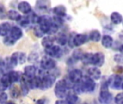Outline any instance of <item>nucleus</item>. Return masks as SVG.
Wrapping results in <instances>:
<instances>
[{
  "mask_svg": "<svg viewBox=\"0 0 123 104\" xmlns=\"http://www.w3.org/2000/svg\"><path fill=\"white\" fill-rule=\"evenodd\" d=\"M37 76V75H36ZM40 78V86L39 89L45 90L50 88L56 80V77L53 73L48 72L45 71L41 76H37Z\"/></svg>",
  "mask_w": 123,
  "mask_h": 104,
  "instance_id": "f257e3e1",
  "label": "nucleus"
},
{
  "mask_svg": "<svg viewBox=\"0 0 123 104\" xmlns=\"http://www.w3.org/2000/svg\"><path fill=\"white\" fill-rule=\"evenodd\" d=\"M79 83H80L83 93H93L96 88V83L94 80L92 79L89 76H85V77L83 76Z\"/></svg>",
  "mask_w": 123,
  "mask_h": 104,
  "instance_id": "f03ea898",
  "label": "nucleus"
},
{
  "mask_svg": "<svg viewBox=\"0 0 123 104\" xmlns=\"http://www.w3.org/2000/svg\"><path fill=\"white\" fill-rule=\"evenodd\" d=\"M107 83L108 86L114 90H120L123 89V77L121 75L114 74L110 75Z\"/></svg>",
  "mask_w": 123,
  "mask_h": 104,
  "instance_id": "7ed1b4c3",
  "label": "nucleus"
},
{
  "mask_svg": "<svg viewBox=\"0 0 123 104\" xmlns=\"http://www.w3.org/2000/svg\"><path fill=\"white\" fill-rule=\"evenodd\" d=\"M68 91V88H67L63 79L58 80L55 83L54 88V93L55 96L58 99H64Z\"/></svg>",
  "mask_w": 123,
  "mask_h": 104,
  "instance_id": "20e7f679",
  "label": "nucleus"
},
{
  "mask_svg": "<svg viewBox=\"0 0 123 104\" xmlns=\"http://www.w3.org/2000/svg\"><path fill=\"white\" fill-rule=\"evenodd\" d=\"M40 67L46 71L53 70L55 68L56 66V62L54 60V59L48 56H43L40 60Z\"/></svg>",
  "mask_w": 123,
  "mask_h": 104,
  "instance_id": "39448f33",
  "label": "nucleus"
},
{
  "mask_svg": "<svg viewBox=\"0 0 123 104\" xmlns=\"http://www.w3.org/2000/svg\"><path fill=\"white\" fill-rule=\"evenodd\" d=\"M45 52L47 56H50L52 58H61L63 54L62 49L58 45L53 44L52 46L45 48Z\"/></svg>",
  "mask_w": 123,
  "mask_h": 104,
  "instance_id": "423d86ee",
  "label": "nucleus"
},
{
  "mask_svg": "<svg viewBox=\"0 0 123 104\" xmlns=\"http://www.w3.org/2000/svg\"><path fill=\"white\" fill-rule=\"evenodd\" d=\"M52 17L48 15H43L39 17L38 25L41 28V29L44 31L45 34H47L50 25H52Z\"/></svg>",
  "mask_w": 123,
  "mask_h": 104,
  "instance_id": "0eeeda50",
  "label": "nucleus"
},
{
  "mask_svg": "<svg viewBox=\"0 0 123 104\" xmlns=\"http://www.w3.org/2000/svg\"><path fill=\"white\" fill-rule=\"evenodd\" d=\"M88 41L89 38L87 35L83 33H76L73 37V46L74 47H79L84 45Z\"/></svg>",
  "mask_w": 123,
  "mask_h": 104,
  "instance_id": "6e6552de",
  "label": "nucleus"
},
{
  "mask_svg": "<svg viewBox=\"0 0 123 104\" xmlns=\"http://www.w3.org/2000/svg\"><path fill=\"white\" fill-rule=\"evenodd\" d=\"M105 54L102 52H97L93 54L92 55V65L94 67H102L105 63Z\"/></svg>",
  "mask_w": 123,
  "mask_h": 104,
  "instance_id": "1a4fd4ad",
  "label": "nucleus"
},
{
  "mask_svg": "<svg viewBox=\"0 0 123 104\" xmlns=\"http://www.w3.org/2000/svg\"><path fill=\"white\" fill-rule=\"evenodd\" d=\"M113 100L112 94L108 90H100L99 101L102 104H110Z\"/></svg>",
  "mask_w": 123,
  "mask_h": 104,
  "instance_id": "9d476101",
  "label": "nucleus"
},
{
  "mask_svg": "<svg viewBox=\"0 0 123 104\" xmlns=\"http://www.w3.org/2000/svg\"><path fill=\"white\" fill-rule=\"evenodd\" d=\"M68 77L74 84V83H79L81 80V79L83 77V73H82L81 70H80L79 69H74L69 72Z\"/></svg>",
  "mask_w": 123,
  "mask_h": 104,
  "instance_id": "9b49d317",
  "label": "nucleus"
},
{
  "mask_svg": "<svg viewBox=\"0 0 123 104\" xmlns=\"http://www.w3.org/2000/svg\"><path fill=\"white\" fill-rule=\"evenodd\" d=\"M87 76L94 80H99L102 76V72L97 67H92L87 70Z\"/></svg>",
  "mask_w": 123,
  "mask_h": 104,
  "instance_id": "f8f14e48",
  "label": "nucleus"
},
{
  "mask_svg": "<svg viewBox=\"0 0 123 104\" xmlns=\"http://www.w3.org/2000/svg\"><path fill=\"white\" fill-rule=\"evenodd\" d=\"M37 68L33 65H27L24 68L23 75L26 79H30L36 76L37 75Z\"/></svg>",
  "mask_w": 123,
  "mask_h": 104,
  "instance_id": "ddd939ff",
  "label": "nucleus"
},
{
  "mask_svg": "<svg viewBox=\"0 0 123 104\" xmlns=\"http://www.w3.org/2000/svg\"><path fill=\"white\" fill-rule=\"evenodd\" d=\"M9 35H10L13 38H14L16 41H17V40L20 39L22 37L23 32H22V29L19 27H18L17 25H14V26L11 27Z\"/></svg>",
  "mask_w": 123,
  "mask_h": 104,
  "instance_id": "4468645a",
  "label": "nucleus"
},
{
  "mask_svg": "<svg viewBox=\"0 0 123 104\" xmlns=\"http://www.w3.org/2000/svg\"><path fill=\"white\" fill-rule=\"evenodd\" d=\"M8 75L12 84L16 83H19L23 77V74L19 71L12 70L8 72Z\"/></svg>",
  "mask_w": 123,
  "mask_h": 104,
  "instance_id": "2eb2a0df",
  "label": "nucleus"
},
{
  "mask_svg": "<svg viewBox=\"0 0 123 104\" xmlns=\"http://www.w3.org/2000/svg\"><path fill=\"white\" fill-rule=\"evenodd\" d=\"M17 9L20 12H22L25 14H27L32 11V7H31L30 4L25 1H20L17 5Z\"/></svg>",
  "mask_w": 123,
  "mask_h": 104,
  "instance_id": "dca6fc26",
  "label": "nucleus"
},
{
  "mask_svg": "<svg viewBox=\"0 0 123 104\" xmlns=\"http://www.w3.org/2000/svg\"><path fill=\"white\" fill-rule=\"evenodd\" d=\"M66 11L67 9L66 7L62 4L58 5L53 9V12L55 14V16H58L60 17H63V18L66 15Z\"/></svg>",
  "mask_w": 123,
  "mask_h": 104,
  "instance_id": "f3484780",
  "label": "nucleus"
},
{
  "mask_svg": "<svg viewBox=\"0 0 123 104\" xmlns=\"http://www.w3.org/2000/svg\"><path fill=\"white\" fill-rule=\"evenodd\" d=\"M102 45L105 49H110L113 46V38L109 35H105L101 38Z\"/></svg>",
  "mask_w": 123,
  "mask_h": 104,
  "instance_id": "a211bd4d",
  "label": "nucleus"
},
{
  "mask_svg": "<svg viewBox=\"0 0 123 104\" xmlns=\"http://www.w3.org/2000/svg\"><path fill=\"white\" fill-rule=\"evenodd\" d=\"M12 56L14 58V59L17 61V64H23L25 63L27 60V55L24 52H19L16 51L12 54Z\"/></svg>",
  "mask_w": 123,
  "mask_h": 104,
  "instance_id": "6ab92c4d",
  "label": "nucleus"
},
{
  "mask_svg": "<svg viewBox=\"0 0 123 104\" xmlns=\"http://www.w3.org/2000/svg\"><path fill=\"white\" fill-rule=\"evenodd\" d=\"M27 83L28 85V87L30 90H35L39 88L40 86V78L37 76H35L32 78L30 79H26Z\"/></svg>",
  "mask_w": 123,
  "mask_h": 104,
  "instance_id": "aec40b11",
  "label": "nucleus"
},
{
  "mask_svg": "<svg viewBox=\"0 0 123 104\" xmlns=\"http://www.w3.org/2000/svg\"><path fill=\"white\" fill-rule=\"evenodd\" d=\"M20 83V88H19V90H20V93H21V95H22L23 96H27L29 93V90H30V88L28 87V85L27 83V80H26V78L24 77H22V80H20L19 82Z\"/></svg>",
  "mask_w": 123,
  "mask_h": 104,
  "instance_id": "412c9836",
  "label": "nucleus"
},
{
  "mask_svg": "<svg viewBox=\"0 0 123 104\" xmlns=\"http://www.w3.org/2000/svg\"><path fill=\"white\" fill-rule=\"evenodd\" d=\"M54 41H55V38H53V35H48L47 36L44 35L41 41V44L44 48H48L52 46L53 44H54Z\"/></svg>",
  "mask_w": 123,
  "mask_h": 104,
  "instance_id": "4be33fe9",
  "label": "nucleus"
},
{
  "mask_svg": "<svg viewBox=\"0 0 123 104\" xmlns=\"http://www.w3.org/2000/svg\"><path fill=\"white\" fill-rule=\"evenodd\" d=\"M88 38L90 41L93 42H99L101 40L102 34L98 30H92V31H90Z\"/></svg>",
  "mask_w": 123,
  "mask_h": 104,
  "instance_id": "5701e85b",
  "label": "nucleus"
},
{
  "mask_svg": "<svg viewBox=\"0 0 123 104\" xmlns=\"http://www.w3.org/2000/svg\"><path fill=\"white\" fill-rule=\"evenodd\" d=\"M110 20L115 25H120L123 22V16L118 12H113L110 15Z\"/></svg>",
  "mask_w": 123,
  "mask_h": 104,
  "instance_id": "b1692460",
  "label": "nucleus"
},
{
  "mask_svg": "<svg viewBox=\"0 0 123 104\" xmlns=\"http://www.w3.org/2000/svg\"><path fill=\"white\" fill-rule=\"evenodd\" d=\"M11 25L7 22H4L0 24V35L4 37L8 35L11 29Z\"/></svg>",
  "mask_w": 123,
  "mask_h": 104,
  "instance_id": "393cba45",
  "label": "nucleus"
},
{
  "mask_svg": "<svg viewBox=\"0 0 123 104\" xmlns=\"http://www.w3.org/2000/svg\"><path fill=\"white\" fill-rule=\"evenodd\" d=\"M67 104H76L79 101V97L78 95L76 94L75 93H67L65 98Z\"/></svg>",
  "mask_w": 123,
  "mask_h": 104,
  "instance_id": "a878e982",
  "label": "nucleus"
},
{
  "mask_svg": "<svg viewBox=\"0 0 123 104\" xmlns=\"http://www.w3.org/2000/svg\"><path fill=\"white\" fill-rule=\"evenodd\" d=\"M55 41L60 46H65L68 43V37L64 33H59L55 38Z\"/></svg>",
  "mask_w": 123,
  "mask_h": 104,
  "instance_id": "bb28decb",
  "label": "nucleus"
},
{
  "mask_svg": "<svg viewBox=\"0 0 123 104\" xmlns=\"http://www.w3.org/2000/svg\"><path fill=\"white\" fill-rule=\"evenodd\" d=\"M92 53H84L81 61L84 65H92Z\"/></svg>",
  "mask_w": 123,
  "mask_h": 104,
  "instance_id": "cd10ccee",
  "label": "nucleus"
},
{
  "mask_svg": "<svg viewBox=\"0 0 123 104\" xmlns=\"http://www.w3.org/2000/svg\"><path fill=\"white\" fill-rule=\"evenodd\" d=\"M20 16L21 14L14 9H9L8 12H6V17L11 20L17 21Z\"/></svg>",
  "mask_w": 123,
  "mask_h": 104,
  "instance_id": "c85d7f7f",
  "label": "nucleus"
},
{
  "mask_svg": "<svg viewBox=\"0 0 123 104\" xmlns=\"http://www.w3.org/2000/svg\"><path fill=\"white\" fill-rule=\"evenodd\" d=\"M39 17L36 13L33 12L32 11H31L30 13L27 14V20L30 23L32 24H37L38 23V20H39Z\"/></svg>",
  "mask_w": 123,
  "mask_h": 104,
  "instance_id": "c756f323",
  "label": "nucleus"
},
{
  "mask_svg": "<svg viewBox=\"0 0 123 104\" xmlns=\"http://www.w3.org/2000/svg\"><path fill=\"white\" fill-rule=\"evenodd\" d=\"M17 41L13 38L10 35H6L5 36H4V39H3V43L5 46H12L16 43Z\"/></svg>",
  "mask_w": 123,
  "mask_h": 104,
  "instance_id": "7c9ffc66",
  "label": "nucleus"
},
{
  "mask_svg": "<svg viewBox=\"0 0 123 104\" xmlns=\"http://www.w3.org/2000/svg\"><path fill=\"white\" fill-rule=\"evenodd\" d=\"M11 87L12 88H10V96H11L12 98L17 99L21 95L19 88L16 85H14V86L11 85Z\"/></svg>",
  "mask_w": 123,
  "mask_h": 104,
  "instance_id": "2f4dec72",
  "label": "nucleus"
},
{
  "mask_svg": "<svg viewBox=\"0 0 123 104\" xmlns=\"http://www.w3.org/2000/svg\"><path fill=\"white\" fill-rule=\"evenodd\" d=\"M33 33H34V35L37 38H43L45 35V33L41 29V28L40 27V25L38 24H37V25L34 27V28H33Z\"/></svg>",
  "mask_w": 123,
  "mask_h": 104,
  "instance_id": "473e14b6",
  "label": "nucleus"
},
{
  "mask_svg": "<svg viewBox=\"0 0 123 104\" xmlns=\"http://www.w3.org/2000/svg\"><path fill=\"white\" fill-rule=\"evenodd\" d=\"M17 22L18 25H19L20 26L24 27V28H26L30 24V22H29V21L27 20V16H22V15L17 20Z\"/></svg>",
  "mask_w": 123,
  "mask_h": 104,
  "instance_id": "72a5a7b5",
  "label": "nucleus"
},
{
  "mask_svg": "<svg viewBox=\"0 0 123 104\" xmlns=\"http://www.w3.org/2000/svg\"><path fill=\"white\" fill-rule=\"evenodd\" d=\"M83 51L81 50V49H77L76 51H74V54H73V56H72V59H74L76 62V61H79L81 60V56L83 55Z\"/></svg>",
  "mask_w": 123,
  "mask_h": 104,
  "instance_id": "f704fd0d",
  "label": "nucleus"
},
{
  "mask_svg": "<svg viewBox=\"0 0 123 104\" xmlns=\"http://www.w3.org/2000/svg\"><path fill=\"white\" fill-rule=\"evenodd\" d=\"M38 58H39L38 54L35 53V52H32L29 55L28 58H27V60H28V62L30 63H35L36 62H37Z\"/></svg>",
  "mask_w": 123,
  "mask_h": 104,
  "instance_id": "c9c22d12",
  "label": "nucleus"
},
{
  "mask_svg": "<svg viewBox=\"0 0 123 104\" xmlns=\"http://www.w3.org/2000/svg\"><path fill=\"white\" fill-rule=\"evenodd\" d=\"M6 17V11L3 4L0 2V20L5 19Z\"/></svg>",
  "mask_w": 123,
  "mask_h": 104,
  "instance_id": "e433bc0d",
  "label": "nucleus"
},
{
  "mask_svg": "<svg viewBox=\"0 0 123 104\" xmlns=\"http://www.w3.org/2000/svg\"><path fill=\"white\" fill-rule=\"evenodd\" d=\"M8 100V95L4 91L0 93V104H5Z\"/></svg>",
  "mask_w": 123,
  "mask_h": 104,
  "instance_id": "4c0bfd02",
  "label": "nucleus"
},
{
  "mask_svg": "<svg viewBox=\"0 0 123 104\" xmlns=\"http://www.w3.org/2000/svg\"><path fill=\"white\" fill-rule=\"evenodd\" d=\"M115 103L117 104H122L123 102V96L122 93H118L117 95H116V96L114 98Z\"/></svg>",
  "mask_w": 123,
  "mask_h": 104,
  "instance_id": "58836bf2",
  "label": "nucleus"
},
{
  "mask_svg": "<svg viewBox=\"0 0 123 104\" xmlns=\"http://www.w3.org/2000/svg\"><path fill=\"white\" fill-rule=\"evenodd\" d=\"M123 55H122V53H120V54H115V56H114V60H115V62L116 63L121 64H123Z\"/></svg>",
  "mask_w": 123,
  "mask_h": 104,
  "instance_id": "ea45409f",
  "label": "nucleus"
},
{
  "mask_svg": "<svg viewBox=\"0 0 123 104\" xmlns=\"http://www.w3.org/2000/svg\"><path fill=\"white\" fill-rule=\"evenodd\" d=\"M8 89V87L2 82V80L0 79V93L1 92H4L6 90Z\"/></svg>",
  "mask_w": 123,
  "mask_h": 104,
  "instance_id": "a19ab883",
  "label": "nucleus"
},
{
  "mask_svg": "<svg viewBox=\"0 0 123 104\" xmlns=\"http://www.w3.org/2000/svg\"><path fill=\"white\" fill-rule=\"evenodd\" d=\"M114 72H115L116 74L121 75L122 72H123V67H122V66L117 65V67H115L114 68Z\"/></svg>",
  "mask_w": 123,
  "mask_h": 104,
  "instance_id": "79ce46f5",
  "label": "nucleus"
},
{
  "mask_svg": "<svg viewBox=\"0 0 123 104\" xmlns=\"http://www.w3.org/2000/svg\"><path fill=\"white\" fill-rule=\"evenodd\" d=\"M55 104H67L65 99H59L55 102Z\"/></svg>",
  "mask_w": 123,
  "mask_h": 104,
  "instance_id": "37998d69",
  "label": "nucleus"
},
{
  "mask_svg": "<svg viewBox=\"0 0 123 104\" xmlns=\"http://www.w3.org/2000/svg\"><path fill=\"white\" fill-rule=\"evenodd\" d=\"M1 72L0 71V77H1Z\"/></svg>",
  "mask_w": 123,
  "mask_h": 104,
  "instance_id": "c03bdc74",
  "label": "nucleus"
},
{
  "mask_svg": "<svg viewBox=\"0 0 123 104\" xmlns=\"http://www.w3.org/2000/svg\"></svg>",
  "mask_w": 123,
  "mask_h": 104,
  "instance_id": "a18cd8bd",
  "label": "nucleus"
}]
</instances>
